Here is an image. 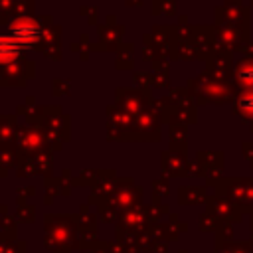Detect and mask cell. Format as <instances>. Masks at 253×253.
Listing matches in <instances>:
<instances>
[{
  "label": "cell",
  "mask_w": 253,
  "mask_h": 253,
  "mask_svg": "<svg viewBox=\"0 0 253 253\" xmlns=\"http://www.w3.org/2000/svg\"><path fill=\"white\" fill-rule=\"evenodd\" d=\"M10 34L24 45V47H32L34 43L40 42L42 38V28L36 20H30V18H22V20H16L12 26H10Z\"/></svg>",
  "instance_id": "obj_1"
},
{
  "label": "cell",
  "mask_w": 253,
  "mask_h": 253,
  "mask_svg": "<svg viewBox=\"0 0 253 253\" xmlns=\"http://www.w3.org/2000/svg\"><path fill=\"white\" fill-rule=\"evenodd\" d=\"M22 49H26L12 34L0 36V65H6L14 59H18V55L22 53Z\"/></svg>",
  "instance_id": "obj_2"
}]
</instances>
